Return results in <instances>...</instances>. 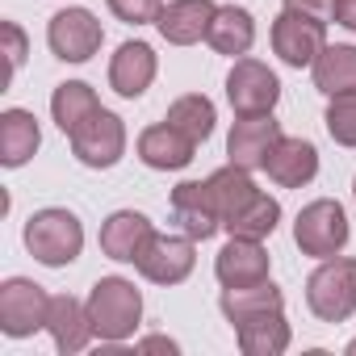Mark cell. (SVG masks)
Segmentation results:
<instances>
[{
  "instance_id": "cell-1",
  "label": "cell",
  "mask_w": 356,
  "mask_h": 356,
  "mask_svg": "<svg viewBox=\"0 0 356 356\" xmlns=\"http://www.w3.org/2000/svg\"><path fill=\"white\" fill-rule=\"evenodd\" d=\"M88 318L105 343H122L143 323V293L126 277H101L88 293Z\"/></svg>"
},
{
  "instance_id": "cell-2",
  "label": "cell",
  "mask_w": 356,
  "mask_h": 356,
  "mask_svg": "<svg viewBox=\"0 0 356 356\" xmlns=\"http://www.w3.org/2000/svg\"><path fill=\"white\" fill-rule=\"evenodd\" d=\"M306 306L323 323H343L356 310V260L327 256L306 281Z\"/></svg>"
},
{
  "instance_id": "cell-3",
  "label": "cell",
  "mask_w": 356,
  "mask_h": 356,
  "mask_svg": "<svg viewBox=\"0 0 356 356\" xmlns=\"http://www.w3.org/2000/svg\"><path fill=\"white\" fill-rule=\"evenodd\" d=\"M26 248H30V256H34L38 264L63 268V264H72V260L80 256V248H84V227H80V218H76L72 210H59V206L38 210V214L26 222Z\"/></svg>"
},
{
  "instance_id": "cell-4",
  "label": "cell",
  "mask_w": 356,
  "mask_h": 356,
  "mask_svg": "<svg viewBox=\"0 0 356 356\" xmlns=\"http://www.w3.org/2000/svg\"><path fill=\"white\" fill-rule=\"evenodd\" d=\"M348 214L339 202L331 197H318L310 202L298 222H293V243L302 248V256H314V260H327V256H339L348 248Z\"/></svg>"
},
{
  "instance_id": "cell-5",
  "label": "cell",
  "mask_w": 356,
  "mask_h": 356,
  "mask_svg": "<svg viewBox=\"0 0 356 356\" xmlns=\"http://www.w3.org/2000/svg\"><path fill=\"white\" fill-rule=\"evenodd\" d=\"M51 318V298L42 285L26 281V277H9L0 285V331L9 339H26L34 331H42Z\"/></svg>"
},
{
  "instance_id": "cell-6",
  "label": "cell",
  "mask_w": 356,
  "mask_h": 356,
  "mask_svg": "<svg viewBox=\"0 0 356 356\" xmlns=\"http://www.w3.org/2000/svg\"><path fill=\"white\" fill-rule=\"evenodd\" d=\"M327 47V22L323 17H310V13H298V9H285L277 22H273V51L281 55V63L289 67H310Z\"/></svg>"
},
{
  "instance_id": "cell-7",
  "label": "cell",
  "mask_w": 356,
  "mask_h": 356,
  "mask_svg": "<svg viewBox=\"0 0 356 356\" xmlns=\"http://www.w3.org/2000/svg\"><path fill=\"white\" fill-rule=\"evenodd\" d=\"M47 42L55 51V59H63V63H88L101 51L105 30H101V22L88 9H59L51 17V26H47Z\"/></svg>"
},
{
  "instance_id": "cell-8",
  "label": "cell",
  "mask_w": 356,
  "mask_h": 356,
  "mask_svg": "<svg viewBox=\"0 0 356 356\" xmlns=\"http://www.w3.org/2000/svg\"><path fill=\"white\" fill-rule=\"evenodd\" d=\"M227 101H231V109L239 118H248V113H273V105L281 101V80L260 59H235V67L227 76Z\"/></svg>"
},
{
  "instance_id": "cell-9",
  "label": "cell",
  "mask_w": 356,
  "mask_h": 356,
  "mask_svg": "<svg viewBox=\"0 0 356 356\" xmlns=\"http://www.w3.org/2000/svg\"><path fill=\"white\" fill-rule=\"evenodd\" d=\"M197 264V239H189L185 231L181 235H159L147 243V252L138 256V273L151 281V285H181Z\"/></svg>"
},
{
  "instance_id": "cell-10",
  "label": "cell",
  "mask_w": 356,
  "mask_h": 356,
  "mask_svg": "<svg viewBox=\"0 0 356 356\" xmlns=\"http://www.w3.org/2000/svg\"><path fill=\"white\" fill-rule=\"evenodd\" d=\"M172 222L197 243H206L222 231V210L214 202L210 181H185L172 189Z\"/></svg>"
},
{
  "instance_id": "cell-11",
  "label": "cell",
  "mask_w": 356,
  "mask_h": 356,
  "mask_svg": "<svg viewBox=\"0 0 356 356\" xmlns=\"http://www.w3.org/2000/svg\"><path fill=\"white\" fill-rule=\"evenodd\" d=\"M72 151L84 168H113L126 155V126L118 113L97 109L76 134H72Z\"/></svg>"
},
{
  "instance_id": "cell-12",
  "label": "cell",
  "mask_w": 356,
  "mask_h": 356,
  "mask_svg": "<svg viewBox=\"0 0 356 356\" xmlns=\"http://www.w3.org/2000/svg\"><path fill=\"white\" fill-rule=\"evenodd\" d=\"M277 143H281V126L273 122V113H248L231 126L227 155H231V163L256 172V168H264V159Z\"/></svg>"
},
{
  "instance_id": "cell-13",
  "label": "cell",
  "mask_w": 356,
  "mask_h": 356,
  "mask_svg": "<svg viewBox=\"0 0 356 356\" xmlns=\"http://www.w3.org/2000/svg\"><path fill=\"white\" fill-rule=\"evenodd\" d=\"M193 151H197V143L189 134H181L168 118L155 122V126H147L138 134V159L147 168H155V172H181V168H189Z\"/></svg>"
},
{
  "instance_id": "cell-14",
  "label": "cell",
  "mask_w": 356,
  "mask_h": 356,
  "mask_svg": "<svg viewBox=\"0 0 356 356\" xmlns=\"http://www.w3.org/2000/svg\"><path fill=\"white\" fill-rule=\"evenodd\" d=\"M151 239H155V227L138 210H118L101 227V252L109 260H122V264H138V256L147 252Z\"/></svg>"
},
{
  "instance_id": "cell-15",
  "label": "cell",
  "mask_w": 356,
  "mask_h": 356,
  "mask_svg": "<svg viewBox=\"0 0 356 356\" xmlns=\"http://www.w3.org/2000/svg\"><path fill=\"white\" fill-rule=\"evenodd\" d=\"M214 273L222 281V289H239V285H256V281H268V252L260 239H239L231 235V243L218 252L214 260Z\"/></svg>"
},
{
  "instance_id": "cell-16",
  "label": "cell",
  "mask_w": 356,
  "mask_h": 356,
  "mask_svg": "<svg viewBox=\"0 0 356 356\" xmlns=\"http://www.w3.org/2000/svg\"><path fill=\"white\" fill-rule=\"evenodd\" d=\"M264 172H268V181H277L281 189H302V185H310L318 176V151L306 138H285L281 134V143L264 159Z\"/></svg>"
},
{
  "instance_id": "cell-17",
  "label": "cell",
  "mask_w": 356,
  "mask_h": 356,
  "mask_svg": "<svg viewBox=\"0 0 356 356\" xmlns=\"http://www.w3.org/2000/svg\"><path fill=\"white\" fill-rule=\"evenodd\" d=\"M214 13H218L214 0H172V5H163V13H159L155 26H159L163 42H172V47H193V42H202L210 34Z\"/></svg>"
},
{
  "instance_id": "cell-18",
  "label": "cell",
  "mask_w": 356,
  "mask_h": 356,
  "mask_svg": "<svg viewBox=\"0 0 356 356\" xmlns=\"http://www.w3.org/2000/svg\"><path fill=\"white\" fill-rule=\"evenodd\" d=\"M155 67H159V63H155V51H151L147 42H122L118 55H113V63H109V88H113L118 97L134 101V97H143V92L151 88Z\"/></svg>"
},
{
  "instance_id": "cell-19",
  "label": "cell",
  "mask_w": 356,
  "mask_h": 356,
  "mask_svg": "<svg viewBox=\"0 0 356 356\" xmlns=\"http://www.w3.org/2000/svg\"><path fill=\"white\" fill-rule=\"evenodd\" d=\"M47 331H51V339H55L59 352H67V356H72V352H84L88 339L97 335V327H92V318H88V302H76L72 293L51 298Z\"/></svg>"
},
{
  "instance_id": "cell-20",
  "label": "cell",
  "mask_w": 356,
  "mask_h": 356,
  "mask_svg": "<svg viewBox=\"0 0 356 356\" xmlns=\"http://www.w3.org/2000/svg\"><path fill=\"white\" fill-rule=\"evenodd\" d=\"M38 143H42V130H38V118L30 109H5L0 113V163L5 168L30 163Z\"/></svg>"
},
{
  "instance_id": "cell-21",
  "label": "cell",
  "mask_w": 356,
  "mask_h": 356,
  "mask_svg": "<svg viewBox=\"0 0 356 356\" xmlns=\"http://www.w3.org/2000/svg\"><path fill=\"white\" fill-rule=\"evenodd\" d=\"M206 42H210L218 55H231V59L248 55L252 42H256V22H252V13H248L243 5H222V9L214 13V22H210Z\"/></svg>"
},
{
  "instance_id": "cell-22",
  "label": "cell",
  "mask_w": 356,
  "mask_h": 356,
  "mask_svg": "<svg viewBox=\"0 0 356 356\" xmlns=\"http://www.w3.org/2000/svg\"><path fill=\"white\" fill-rule=\"evenodd\" d=\"M235 339L248 356H281L289 348V323H285V310H268V314H256L248 323L235 327Z\"/></svg>"
},
{
  "instance_id": "cell-23",
  "label": "cell",
  "mask_w": 356,
  "mask_h": 356,
  "mask_svg": "<svg viewBox=\"0 0 356 356\" xmlns=\"http://www.w3.org/2000/svg\"><path fill=\"white\" fill-rule=\"evenodd\" d=\"M268 310H285V293L273 281H256V285H239V289H222V314L231 327L268 314Z\"/></svg>"
},
{
  "instance_id": "cell-24",
  "label": "cell",
  "mask_w": 356,
  "mask_h": 356,
  "mask_svg": "<svg viewBox=\"0 0 356 356\" xmlns=\"http://www.w3.org/2000/svg\"><path fill=\"white\" fill-rule=\"evenodd\" d=\"M210 189H214V202H218V210H222V227H227L235 214H243V210L260 197V189H256V181H252V172L239 168V163L218 168V172L210 176Z\"/></svg>"
},
{
  "instance_id": "cell-25",
  "label": "cell",
  "mask_w": 356,
  "mask_h": 356,
  "mask_svg": "<svg viewBox=\"0 0 356 356\" xmlns=\"http://www.w3.org/2000/svg\"><path fill=\"white\" fill-rule=\"evenodd\" d=\"M310 72H314V88L323 97H335V92L356 88V47H348V42L323 47V55L310 63Z\"/></svg>"
},
{
  "instance_id": "cell-26",
  "label": "cell",
  "mask_w": 356,
  "mask_h": 356,
  "mask_svg": "<svg viewBox=\"0 0 356 356\" xmlns=\"http://www.w3.org/2000/svg\"><path fill=\"white\" fill-rule=\"evenodd\" d=\"M97 109H101V101H97V92H92L84 80H67V84H59L55 97H51V113H55V126H59L63 134H76Z\"/></svg>"
},
{
  "instance_id": "cell-27",
  "label": "cell",
  "mask_w": 356,
  "mask_h": 356,
  "mask_svg": "<svg viewBox=\"0 0 356 356\" xmlns=\"http://www.w3.org/2000/svg\"><path fill=\"white\" fill-rule=\"evenodd\" d=\"M168 122L181 130V134H189L197 147L214 134V101L210 97H202V92H189V97H176L172 105H168Z\"/></svg>"
},
{
  "instance_id": "cell-28",
  "label": "cell",
  "mask_w": 356,
  "mask_h": 356,
  "mask_svg": "<svg viewBox=\"0 0 356 356\" xmlns=\"http://www.w3.org/2000/svg\"><path fill=\"white\" fill-rule=\"evenodd\" d=\"M277 222H281V206H277V197L260 193L243 214H235V218L227 222V231L239 235V239H268V235L277 231Z\"/></svg>"
},
{
  "instance_id": "cell-29",
  "label": "cell",
  "mask_w": 356,
  "mask_h": 356,
  "mask_svg": "<svg viewBox=\"0 0 356 356\" xmlns=\"http://www.w3.org/2000/svg\"><path fill=\"white\" fill-rule=\"evenodd\" d=\"M327 134L339 147H356V88L331 97V105H327Z\"/></svg>"
},
{
  "instance_id": "cell-30",
  "label": "cell",
  "mask_w": 356,
  "mask_h": 356,
  "mask_svg": "<svg viewBox=\"0 0 356 356\" xmlns=\"http://www.w3.org/2000/svg\"><path fill=\"white\" fill-rule=\"evenodd\" d=\"M109 13L126 26H147V22H159L163 0H109Z\"/></svg>"
},
{
  "instance_id": "cell-31",
  "label": "cell",
  "mask_w": 356,
  "mask_h": 356,
  "mask_svg": "<svg viewBox=\"0 0 356 356\" xmlns=\"http://www.w3.org/2000/svg\"><path fill=\"white\" fill-rule=\"evenodd\" d=\"M0 34H5V55H9V76H17V72H22V63H26V51H30V42H26V30H22L17 22H5V26H0Z\"/></svg>"
},
{
  "instance_id": "cell-32",
  "label": "cell",
  "mask_w": 356,
  "mask_h": 356,
  "mask_svg": "<svg viewBox=\"0 0 356 356\" xmlns=\"http://www.w3.org/2000/svg\"><path fill=\"white\" fill-rule=\"evenodd\" d=\"M285 9H298V13H310V17H331L335 13V0H285Z\"/></svg>"
},
{
  "instance_id": "cell-33",
  "label": "cell",
  "mask_w": 356,
  "mask_h": 356,
  "mask_svg": "<svg viewBox=\"0 0 356 356\" xmlns=\"http://www.w3.org/2000/svg\"><path fill=\"white\" fill-rule=\"evenodd\" d=\"M343 30H352L356 34V0H335V13H331Z\"/></svg>"
},
{
  "instance_id": "cell-34",
  "label": "cell",
  "mask_w": 356,
  "mask_h": 356,
  "mask_svg": "<svg viewBox=\"0 0 356 356\" xmlns=\"http://www.w3.org/2000/svg\"><path fill=\"white\" fill-rule=\"evenodd\" d=\"M138 348H143V352H181V343H176V339H163V335H151V339H143Z\"/></svg>"
},
{
  "instance_id": "cell-35",
  "label": "cell",
  "mask_w": 356,
  "mask_h": 356,
  "mask_svg": "<svg viewBox=\"0 0 356 356\" xmlns=\"http://www.w3.org/2000/svg\"><path fill=\"white\" fill-rule=\"evenodd\" d=\"M348 352H352V356H356V339H352V343H348Z\"/></svg>"
},
{
  "instance_id": "cell-36",
  "label": "cell",
  "mask_w": 356,
  "mask_h": 356,
  "mask_svg": "<svg viewBox=\"0 0 356 356\" xmlns=\"http://www.w3.org/2000/svg\"><path fill=\"white\" fill-rule=\"evenodd\" d=\"M352 197H356V181H352Z\"/></svg>"
}]
</instances>
